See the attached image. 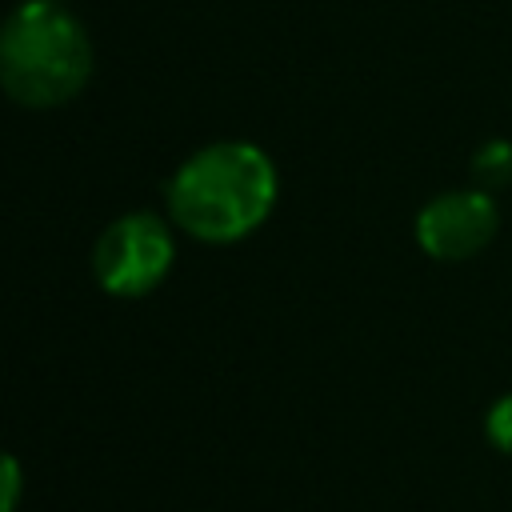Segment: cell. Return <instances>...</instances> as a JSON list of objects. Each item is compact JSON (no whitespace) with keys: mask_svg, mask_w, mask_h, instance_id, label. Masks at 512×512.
<instances>
[{"mask_svg":"<svg viewBox=\"0 0 512 512\" xmlns=\"http://www.w3.org/2000/svg\"><path fill=\"white\" fill-rule=\"evenodd\" d=\"M172 220L204 244L248 236L276 204V168L248 140H220L192 152L164 188Z\"/></svg>","mask_w":512,"mask_h":512,"instance_id":"1","label":"cell"},{"mask_svg":"<svg viewBox=\"0 0 512 512\" xmlns=\"http://www.w3.org/2000/svg\"><path fill=\"white\" fill-rule=\"evenodd\" d=\"M92 72L88 32L52 0H24L0 32V80L24 108L72 100Z\"/></svg>","mask_w":512,"mask_h":512,"instance_id":"2","label":"cell"},{"mask_svg":"<svg viewBox=\"0 0 512 512\" xmlns=\"http://www.w3.org/2000/svg\"><path fill=\"white\" fill-rule=\"evenodd\" d=\"M172 232L152 212H128L112 220L92 248V276L108 296L136 300L152 292L172 268Z\"/></svg>","mask_w":512,"mask_h":512,"instance_id":"3","label":"cell"},{"mask_svg":"<svg viewBox=\"0 0 512 512\" xmlns=\"http://www.w3.org/2000/svg\"><path fill=\"white\" fill-rule=\"evenodd\" d=\"M500 228L496 200L484 188L432 196L416 216V244L432 260H468L492 244Z\"/></svg>","mask_w":512,"mask_h":512,"instance_id":"4","label":"cell"},{"mask_svg":"<svg viewBox=\"0 0 512 512\" xmlns=\"http://www.w3.org/2000/svg\"><path fill=\"white\" fill-rule=\"evenodd\" d=\"M472 172L484 184H508L512 180V144L508 140H488L472 156Z\"/></svg>","mask_w":512,"mask_h":512,"instance_id":"5","label":"cell"},{"mask_svg":"<svg viewBox=\"0 0 512 512\" xmlns=\"http://www.w3.org/2000/svg\"><path fill=\"white\" fill-rule=\"evenodd\" d=\"M484 432H488V440H492L504 456H512V392H504V396L488 408Z\"/></svg>","mask_w":512,"mask_h":512,"instance_id":"6","label":"cell"},{"mask_svg":"<svg viewBox=\"0 0 512 512\" xmlns=\"http://www.w3.org/2000/svg\"><path fill=\"white\" fill-rule=\"evenodd\" d=\"M16 500H20V464H16V456H4V512H12L16 508Z\"/></svg>","mask_w":512,"mask_h":512,"instance_id":"7","label":"cell"},{"mask_svg":"<svg viewBox=\"0 0 512 512\" xmlns=\"http://www.w3.org/2000/svg\"><path fill=\"white\" fill-rule=\"evenodd\" d=\"M52 4H60V0H52Z\"/></svg>","mask_w":512,"mask_h":512,"instance_id":"8","label":"cell"}]
</instances>
